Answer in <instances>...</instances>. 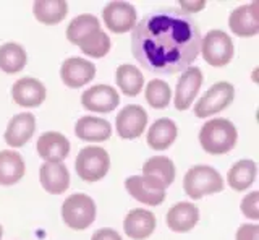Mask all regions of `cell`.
<instances>
[{
    "mask_svg": "<svg viewBox=\"0 0 259 240\" xmlns=\"http://www.w3.org/2000/svg\"><path fill=\"white\" fill-rule=\"evenodd\" d=\"M46 86L36 78L24 76L16 79L12 86V98L21 107H39L46 101Z\"/></svg>",
    "mask_w": 259,
    "mask_h": 240,
    "instance_id": "5bb4252c",
    "label": "cell"
},
{
    "mask_svg": "<svg viewBox=\"0 0 259 240\" xmlns=\"http://www.w3.org/2000/svg\"><path fill=\"white\" fill-rule=\"evenodd\" d=\"M201 33L190 15L180 9L146 13L132 33L135 59L152 73L175 75L198 59Z\"/></svg>",
    "mask_w": 259,
    "mask_h": 240,
    "instance_id": "6da1fadb",
    "label": "cell"
},
{
    "mask_svg": "<svg viewBox=\"0 0 259 240\" xmlns=\"http://www.w3.org/2000/svg\"><path fill=\"white\" fill-rule=\"evenodd\" d=\"M199 52L207 65L221 68L232 62L235 46L230 34H227L222 29H212L204 37H201Z\"/></svg>",
    "mask_w": 259,
    "mask_h": 240,
    "instance_id": "5b68a950",
    "label": "cell"
},
{
    "mask_svg": "<svg viewBox=\"0 0 259 240\" xmlns=\"http://www.w3.org/2000/svg\"><path fill=\"white\" fill-rule=\"evenodd\" d=\"M235 99V88L229 82H219L202 94L194 106V115L198 118H207L227 109Z\"/></svg>",
    "mask_w": 259,
    "mask_h": 240,
    "instance_id": "52a82bcc",
    "label": "cell"
},
{
    "mask_svg": "<svg viewBox=\"0 0 259 240\" xmlns=\"http://www.w3.org/2000/svg\"><path fill=\"white\" fill-rule=\"evenodd\" d=\"M156 216L148 210H132L123 221V230L125 234L133 240H144L152 235L156 230Z\"/></svg>",
    "mask_w": 259,
    "mask_h": 240,
    "instance_id": "ffe728a7",
    "label": "cell"
},
{
    "mask_svg": "<svg viewBox=\"0 0 259 240\" xmlns=\"http://www.w3.org/2000/svg\"><path fill=\"white\" fill-rule=\"evenodd\" d=\"M125 188L136 202L148 206H159L165 202V190L154 185L143 175H132L125 180Z\"/></svg>",
    "mask_w": 259,
    "mask_h": 240,
    "instance_id": "e0dca14e",
    "label": "cell"
},
{
    "mask_svg": "<svg viewBox=\"0 0 259 240\" xmlns=\"http://www.w3.org/2000/svg\"><path fill=\"white\" fill-rule=\"evenodd\" d=\"M175 164L172 159L165 156H156L149 157L148 161L143 164V177H146L154 185L167 190L175 180Z\"/></svg>",
    "mask_w": 259,
    "mask_h": 240,
    "instance_id": "ac0fdd59",
    "label": "cell"
},
{
    "mask_svg": "<svg viewBox=\"0 0 259 240\" xmlns=\"http://www.w3.org/2000/svg\"><path fill=\"white\" fill-rule=\"evenodd\" d=\"M36 132V117L31 112L13 115L4 133L5 143L12 148H21L32 138Z\"/></svg>",
    "mask_w": 259,
    "mask_h": 240,
    "instance_id": "9a60e30c",
    "label": "cell"
},
{
    "mask_svg": "<svg viewBox=\"0 0 259 240\" xmlns=\"http://www.w3.org/2000/svg\"><path fill=\"white\" fill-rule=\"evenodd\" d=\"M177 137H178L177 124L172 118L162 117V118H157L156 122L149 127L148 138L146 140H148L149 148L156 151H164L174 145Z\"/></svg>",
    "mask_w": 259,
    "mask_h": 240,
    "instance_id": "603a6c76",
    "label": "cell"
},
{
    "mask_svg": "<svg viewBox=\"0 0 259 240\" xmlns=\"http://www.w3.org/2000/svg\"><path fill=\"white\" fill-rule=\"evenodd\" d=\"M2 237H4V227L0 226V240H2Z\"/></svg>",
    "mask_w": 259,
    "mask_h": 240,
    "instance_id": "d590c367",
    "label": "cell"
},
{
    "mask_svg": "<svg viewBox=\"0 0 259 240\" xmlns=\"http://www.w3.org/2000/svg\"><path fill=\"white\" fill-rule=\"evenodd\" d=\"M75 135L83 141L101 143L112 137V125L109 120L93 115H84L76 120Z\"/></svg>",
    "mask_w": 259,
    "mask_h": 240,
    "instance_id": "7402d4cb",
    "label": "cell"
},
{
    "mask_svg": "<svg viewBox=\"0 0 259 240\" xmlns=\"http://www.w3.org/2000/svg\"><path fill=\"white\" fill-rule=\"evenodd\" d=\"M42 188L51 195H62L70 187V172L63 163H44L39 169Z\"/></svg>",
    "mask_w": 259,
    "mask_h": 240,
    "instance_id": "d6986e66",
    "label": "cell"
},
{
    "mask_svg": "<svg viewBox=\"0 0 259 240\" xmlns=\"http://www.w3.org/2000/svg\"><path fill=\"white\" fill-rule=\"evenodd\" d=\"M229 28L238 37H253L259 34L257 2H251L235 9L229 17Z\"/></svg>",
    "mask_w": 259,
    "mask_h": 240,
    "instance_id": "4fadbf2b",
    "label": "cell"
},
{
    "mask_svg": "<svg viewBox=\"0 0 259 240\" xmlns=\"http://www.w3.org/2000/svg\"><path fill=\"white\" fill-rule=\"evenodd\" d=\"M115 82L121 93L135 98V96H138L143 91L144 76H143V71L138 67L123 63V65H120L115 71Z\"/></svg>",
    "mask_w": 259,
    "mask_h": 240,
    "instance_id": "4316f807",
    "label": "cell"
},
{
    "mask_svg": "<svg viewBox=\"0 0 259 240\" xmlns=\"http://www.w3.org/2000/svg\"><path fill=\"white\" fill-rule=\"evenodd\" d=\"M26 172L23 156L13 149L0 151V185L10 187L18 183Z\"/></svg>",
    "mask_w": 259,
    "mask_h": 240,
    "instance_id": "cb8c5ba5",
    "label": "cell"
},
{
    "mask_svg": "<svg viewBox=\"0 0 259 240\" xmlns=\"http://www.w3.org/2000/svg\"><path fill=\"white\" fill-rule=\"evenodd\" d=\"M185 193L193 199H201L206 195H214L224 190L222 175L210 166H193L183 179Z\"/></svg>",
    "mask_w": 259,
    "mask_h": 240,
    "instance_id": "3957f363",
    "label": "cell"
},
{
    "mask_svg": "<svg viewBox=\"0 0 259 240\" xmlns=\"http://www.w3.org/2000/svg\"><path fill=\"white\" fill-rule=\"evenodd\" d=\"M91 240H123L121 235L115 229H110V227H102L99 230H96Z\"/></svg>",
    "mask_w": 259,
    "mask_h": 240,
    "instance_id": "e575fe53",
    "label": "cell"
},
{
    "mask_svg": "<svg viewBox=\"0 0 259 240\" xmlns=\"http://www.w3.org/2000/svg\"><path fill=\"white\" fill-rule=\"evenodd\" d=\"M70 141L60 132H46L37 140V154L46 163H62L70 154Z\"/></svg>",
    "mask_w": 259,
    "mask_h": 240,
    "instance_id": "2e32d148",
    "label": "cell"
},
{
    "mask_svg": "<svg viewBox=\"0 0 259 240\" xmlns=\"http://www.w3.org/2000/svg\"><path fill=\"white\" fill-rule=\"evenodd\" d=\"M199 221V210L198 206L188 202H180L174 205L165 216L167 227L178 234L190 232Z\"/></svg>",
    "mask_w": 259,
    "mask_h": 240,
    "instance_id": "44dd1931",
    "label": "cell"
},
{
    "mask_svg": "<svg viewBox=\"0 0 259 240\" xmlns=\"http://www.w3.org/2000/svg\"><path fill=\"white\" fill-rule=\"evenodd\" d=\"M240 210L245 218H248L251 221L259 219V191L257 190L251 191V193H248L241 199Z\"/></svg>",
    "mask_w": 259,
    "mask_h": 240,
    "instance_id": "1f68e13d",
    "label": "cell"
},
{
    "mask_svg": "<svg viewBox=\"0 0 259 240\" xmlns=\"http://www.w3.org/2000/svg\"><path fill=\"white\" fill-rule=\"evenodd\" d=\"M102 18L105 26L112 33L123 34L128 31H133L136 26L138 13L135 7L128 2H109L102 9Z\"/></svg>",
    "mask_w": 259,
    "mask_h": 240,
    "instance_id": "ba28073f",
    "label": "cell"
},
{
    "mask_svg": "<svg viewBox=\"0 0 259 240\" xmlns=\"http://www.w3.org/2000/svg\"><path fill=\"white\" fill-rule=\"evenodd\" d=\"M148 125V112L138 104H130L121 109L115 118L117 135L123 140L140 138Z\"/></svg>",
    "mask_w": 259,
    "mask_h": 240,
    "instance_id": "9c48e42d",
    "label": "cell"
},
{
    "mask_svg": "<svg viewBox=\"0 0 259 240\" xmlns=\"http://www.w3.org/2000/svg\"><path fill=\"white\" fill-rule=\"evenodd\" d=\"M110 169V156L101 146H86L75 159V171L81 180L88 183L99 182Z\"/></svg>",
    "mask_w": 259,
    "mask_h": 240,
    "instance_id": "277c9868",
    "label": "cell"
},
{
    "mask_svg": "<svg viewBox=\"0 0 259 240\" xmlns=\"http://www.w3.org/2000/svg\"><path fill=\"white\" fill-rule=\"evenodd\" d=\"M256 174L257 166L253 159H241L230 167L229 174H227V183L235 191H245L254 183Z\"/></svg>",
    "mask_w": 259,
    "mask_h": 240,
    "instance_id": "484cf974",
    "label": "cell"
},
{
    "mask_svg": "<svg viewBox=\"0 0 259 240\" xmlns=\"http://www.w3.org/2000/svg\"><path fill=\"white\" fill-rule=\"evenodd\" d=\"M202 71L198 67H188L178 78L175 88V107L177 110H188L201 90Z\"/></svg>",
    "mask_w": 259,
    "mask_h": 240,
    "instance_id": "7c38bea8",
    "label": "cell"
},
{
    "mask_svg": "<svg viewBox=\"0 0 259 240\" xmlns=\"http://www.w3.org/2000/svg\"><path fill=\"white\" fill-rule=\"evenodd\" d=\"M146 101L154 109H165L172 99V90L164 79H151L146 86Z\"/></svg>",
    "mask_w": 259,
    "mask_h": 240,
    "instance_id": "4dcf8cb0",
    "label": "cell"
},
{
    "mask_svg": "<svg viewBox=\"0 0 259 240\" xmlns=\"http://www.w3.org/2000/svg\"><path fill=\"white\" fill-rule=\"evenodd\" d=\"M237 240H259L257 224H243L237 230Z\"/></svg>",
    "mask_w": 259,
    "mask_h": 240,
    "instance_id": "d6a6232c",
    "label": "cell"
},
{
    "mask_svg": "<svg viewBox=\"0 0 259 240\" xmlns=\"http://www.w3.org/2000/svg\"><path fill=\"white\" fill-rule=\"evenodd\" d=\"M62 219L73 230H84L96 219V203L86 193H73L62 205Z\"/></svg>",
    "mask_w": 259,
    "mask_h": 240,
    "instance_id": "8992f818",
    "label": "cell"
},
{
    "mask_svg": "<svg viewBox=\"0 0 259 240\" xmlns=\"http://www.w3.org/2000/svg\"><path fill=\"white\" fill-rule=\"evenodd\" d=\"M96 76V65L83 57H70L60 67V78L65 86L71 90L88 85Z\"/></svg>",
    "mask_w": 259,
    "mask_h": 240,
    "instance_id": "8fae6325",
    "label": "cell"
},
{
    "mask_svg": "<svg viewBox=\"0 0 259 240\" xmlns=\"http://www.w3.org/2000/svg\"><path fill=\"white\" fill-rule=\"evenodd\" d=\"M78 47L83 51V54L89 55V57L102 59L110 51V37L107 33H104L102 29H99V31H96V33H93L91 36H88L86 39H83Z\"/></svg>",
    "mask_w": 259,
    "mask_h": 240,
    "instance_id": "f546056e",
    "label": "cell"
},
{
    "mask_svg": "<svg viewBox=\"0 0 259 240\" xmlns=\"http://www.w3.org/2000/svg\"><path fill=\"white\" fill-rule=\"evenodd\" d=\"M81 104L86 110L109 114L120 104V94L110 85H94L81 94Z\"/></svg>",
    "mask_w": 259,
    "mask_h": 240,
    "instance_id": "30bf717a",
    "label": "cell"
},
{
    "mask_svg": "<svg viewBox=\"0 0 259 240\" xmlns=\"http://www.w3.org/2000/svg\"><path fill=\"white\" fill-rule=\"evenodd\" d=\"M237 127L229 118H210L199 130L201 148L212 156L229 153L237 145Z\"/></svg>",
    "mask_w": 259,
    "mask_h": 240,
    "instance_id": "7a4b0ae2",
    "label": "cell"
},
{
    "mask_svg": "<svg viewBox=\"0 0 259 240\" xmlns=\"http://www.w3.org/2000/svg\"><path fill=\"white\" fill-rule=\"evenodd\" d=\"M206 9V2L204 0H180V10L186 15L198 13L201 10Z\"/></svg>",
    "mask_w": 259,
    "mask_h": 240,
    "instance_id": "836d02e7",
    "label": "cell"
},
{
    "mask_svg": "<svg viewBox=\"0 0 259 240\" xmlns=\"http://www.w3.org/2000/svg\"><path fill=\"white\" fill-rule=\"evenodd\" d=\"M99 29H101V21L94 15L83 13L70 21V25L67 28V39L73 46H79L83 39H86L88 36H91Z\"/></svg>",
    "mask_w": 259,
    "mask_h": 240,
    "instance_id": "f1b7e54d",
    "label": "cell"
},
{
    "mask_svg": "<svg viewBox=\"0 0 259 240\" xmlns=\"http://www.w3.org/2000/svg\"><path fill=\"white\" fill-rule=\"evenodd\" d=\"M28 63V54L24 47L16 43H5L0 46V70L5 73H18Z\"/></svg>",
    "mask_w": 259,
    "mask_h": 240,
    "instance_id": "83f0119b",
    "label": "cell"
},
{
    "mask_svg": "<svg viewBox=\"0 0 259 240\" xmlns=\"http://www.w3.org/2000/svg\"><path fill=\"white\" fill-rule=\"evenodd\" d=\"M34 18L42 25H59L68 13V4L65 0H36L32 5Z\"/></svg>",
    "mask_w": 259,
    "mask_h": 240,
    "instance_id": "d4e9b609",
    "label": "cell"
}]
</instances>
